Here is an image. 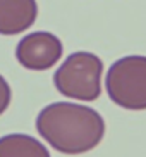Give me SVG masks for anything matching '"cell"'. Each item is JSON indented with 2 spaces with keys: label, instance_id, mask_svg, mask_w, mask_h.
<instances>
[{
  "label": "cell",
  "instance_id": "1",
  "mask_svg": "<svg viewBox=\"0 0 146 157\" xmlns=\"http://www.w3.org/2000/svg\"><path fill=\"white\" fill-rule=\"evenodd\" d=\"M36 131L60 154L93 150L105 136V121L95 109L72 102H53L36 116Z\"/></svg>",
  "mask_w": 146,
  "mask_h": 157
},
{
  "label": "cell",
  "instance_id": "2",
  "mask_svg": "<svg viewBox=\"0 0 146 157\" xmlns=\"http://www.w3.org/2000/svg\"><path fill=\"white\" fill-rule=\"evenodd\" d=\"M103 62L91 52H74L53 74V85L67 98L93 102L101 95Z\"/></svg>",
  "mask_w": 146,
  "mask_h": 157
},
{
  "label": "cell",
  "instance_id": "3",
  "mask_svg": "<svg viewBox=\"0 0 146 157\" xmlns=\"http://www.w3.org/2000/svg\"><path fill=\"white\" fill-rule=\"evenodd\" d=\"M110 100L127 111H146V56H126L110 66L105 78Z\"/></svg>",
  "mask_w": 146,
  "mask_h": 157
},
{
  "label": "cell",
  "instance_id": "4",
  "mask_svg": "<svg viewBox=\"0 0 146 157\" xmlns=\"http://www.w3.org/2000/svg\"><path fill=\"white\" fill-rule=\"evenodd\" d=\"M64 47L59 38L48 31L29 33L16 47V59L24 69L46 71L62 57Z\"/></svg>",
  "mask_w": 146,
  "mask_h": 157
},
{
  "label": "cell",
  "instance_id": "5",
  "mask_svg": "<svg viewBox=\"0 0 146 157\" xmlns=\"http://www.w3.org/2000/svg\"><path fill=\"white\" fill-rule=\"evenodd\" d=\"M38 16L36 0H0V35L12 36L31 28Z\"/></svg>",
  "mask_w": 146,
  "mask_h": 157
},
{
  "label": "cell",
  "instance_id": "6",
  "mask_svg": "<svg viewBox=\"0 0 146 157\" xmlns=\"http://www.w3.org/2000/svg\"><path fill=\"white\" fill-rule=\"evenodd\" d=\"M0 157H50V152L31 135L10 133L0 136Z\"/></svg>",
  "mask_w": 146,
  "mask_h": 157
},
{
  "label": "cell",
  "instance_id": "7",
  "mask_svg": "<svg viewBox=\"0 0 146 157\" xmlns=\"http://www.w3.org/2000/svg\"><path fill=\"white\" fill-rule=\"evenodd\" d=\"M10 98H12V92L7 83V79L0 74V116L4 114L10 105Z\"/></svg>",
  "mask_w": 146,
  "mask_h": 157
}]
</instances>
